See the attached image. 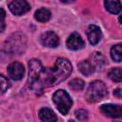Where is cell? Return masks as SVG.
Returning <instances> with one entry per match:
<instances>
[{"label": "cell", "instance_id": "1", "mask_svg": "<svg viewBox=\"0 0 122 122\" xmlns=\"http://www.w3.org/2000/svg\"><path fill=\"white\" fill-rule=\"evenodd\" d=\"M72 66L71 62L66 58L56 59L53 68L46 71L44 76V85L51 86L57 85L60 82L66 80L71 73Z\"/></svg>", "mask_w": 122, "mask_h": 122}, {"label": "cell", "instance_id": "2", "mask_svg": "<svg viewBox=\"0 0 122 122\" xmlns=\"http://www.w3.org/2000/svg\"><path fill=\"white\" fill-rule=\"evenodd\" d=\"M46 70L38 59H30L29 61V78L28 84L34 92H42L44 85V76Z\"/></svg>", "mask_w": 122, "mask_h": 122}, {"label": "cell", "instance_id": "3", "mask_svg": "<svg viewBox=\"0 0 122 122\" xmlns=\"http://www.w3.org/2000/svg\"><path fill=\"white\" fill-rule=\"evenodd\" d=\"M107 95V88L102 81L95 80L92 81L87 90L86 99L88 102L95 103L102 100Z\"/></svg>", "mask_w": 122, "mask_h": 122}, {"label": "cell", "instance_id": "4", "mask_svg": "<svg viewBox=\"0 0 122 122\" xmlns=\"http://www.w3.org/2000/svg\"><path fill=\"white\" fill-rule=\"evenodd\" d=\"M52 101L55 104L57 110L63 115H66L69 112V111L72 105V101H71V96L64 90L56 91L52 95Z\"/></svg>", "mask_w": 122, "mask_h": 122}, {"label": "cell", "instance_id": "5", "mask_svg": "<svg viewBox=\"0 0 122 122\" xmlns=\"http://www.w3.org/2000/svg\"><path fill=\"white\" fill-rule=\"evenodd\" d=\"M25 46H26L25 35L20 33H15L6 41L5 48L7 51H10L11 53H19L22 51H24Z\"/></svg>", "mask_w": 122, "mask_h": 122}, {"label": "cell", "instance_id": "6", "mask_svg": "<svg viewBox=\"0 0 122 122\" xmlns=\"http://www.w3.org/2000/svg\"><path fill=\"white\" fill-rule=\"evenodd\" d=\"M100 112L112 118H118L122 117V106L116 104H104L100 107Z\"/></svg>", "mask_w": 122, "mask_h": 122}, {"label": "cell", "instance_id": "7", "mask_svg": "<svg viewBox=\"0 0 122 122\" xmlns=\"http://www.w3.org/2000/svg\"><path fill=\"white\" fill-rule=\"evenodd\" d=\"M9 9L14 15H22L30 10V6L25 0H15L10 3Z\"/></svg>", "mask_w": 122, "mask_h": 122}, {"label": "cell", "instance_id": "8", "mask_svg": "<svg viewBox=\"0 0 122 122\" xmlns=\"http://www.w3.org/2000/svg\"><path fill=\"white\" fill-rule=\"evenodd\" d=\"M40 42L45 47L56 48L59 44V38L53 31H46V32L41 34Z\"/></svg>", "mask_w": 122, "mask_h": 122}, {"label": "cell", "instance_id": "9", "mask_svg": "<svg viewBox=\"0 0 122 122\" xmlns=\"http://www.w3.org/2000/svg\"><path fill=\"white\" fill-rule=\"evenodd\" d=\"M24 66L19 62H12L8 66V73L13 80H20L24 76Z\"/></svg>", "mask_w": 122, "mask_h": 122}, {"label": "cell", "instance_id": "10", "mask_svg": "<svg viewBox=\"0 0 122 122\" xmlns=\"http://www.w3.org/2000/svg\"><path fill=\"white\" fill-rule=\"evenodd\" d=\"M84 46H85V43L82 37L80 36V34L77 32H72L67 39V47L71 51L81 50L84 48Z\"/></svg>", "mask_w": 122, "mask_h": 122}, {"label": "cell", "instance_id": "11", "mask_svg": "<svg viewBox=\"0 0 122 122\" xmlns=\"http://www.w3.org/2000/svg\"><path fill=\"white\" fill-rule=\"evenodd\" d=\"M87 36H88L89 42L92 45H96L100 41L101 36H102L99 27H97L95 25H90L87 30Z\"/></svg>", "mask_w": 122, "mask_h": 122}, {"label": "cell", "instance_id": "12", "mask_svg": "<svg viewBox=\"0 0 122 122\" xmlns=\"http://www.w3.org/2000/svg\"><path fill=\"white\" fill-rule=\"evenodd\" d=\"M39 118L42 122H56L57 117L54 112L49 108H42L38 112Z\"/></svg>", "mask_w": 122, "mask_h": 122}, {"label": "cell", "instance_id": "13", "mask_svg": "<svg viewBox=\"0 0 122 122\" xmlns=\"http://www.w3.org/2000/svg\"><path fill=\"white\" fill-rule=\"evenodd\" d=\"M78 70L82 74L89 76L94 72L95 67L93 66V64L92 62H90L88 60H83L78 63Z\"/></svg>", "mask_w": 122, "mask_h": 122}, {"label": "cell", "instance_id": "14", "mask_svg": "<svg viewBox=\"0 0 122 122\" xmlns=\"http://www.w3.org/2000/svg\"><path fill=\"white\" fill-rule=\"evenodd\" d=\"M51 11L46 8H41V9L37 10L34 13V18L38 22H41V23L49 21L51 19Z\"/></svg>", "mask_w": 122, "mask_h": 122}, {"label": "cell", "instance_id": "15", "mask_svg": "<svg viewBox=\"0 0 122 122\" xmlns=\"http://www.w3.org/2000/svg\"><path fill=\"white\" fill-rule=\"evenodd\" d=\"M104 6L108 11L113 14L119 13L122 10V4L120 3V1H109L108 0L104 2Z\"/></svg>", "mask_w": 122, "mask_h": 122}, {"label": "cell", "instance_id": "16", "mask_svg": "<svg viewBox=\"0 0 122 122\" xmlns=\"http://www.w3.org/2000/svg\"><path fill=\"white\" fill-rule=\"evenodd\" d=\"M111 57L115 62H122V44L114 45L111 49Z\"/></svg>", "mask_w": 122, "mask_h": 122}, {"label": "cell", "instance_id": "17", "mask_svg": "<svg viewBox=\"0 0 122 122\" xmlns=\"http://www.w3.org/2000/svg\"><path fill=\"white\" fill-rule=\"evenodd\" d=\"M109 78L114 82H120L122 80V69L121 68H114L112 69L109 73Z\"/></svg>", "mask_w": 122, "mask_h": 122}, {"label": "cell", "instance_id": "18", "mask_svg": "<svg viewBox=\"0 0 122 122\" xmlns=\"http://www.w3.org/2000/svg\"><path fill=\"white\" fill-rule=\"evenodd\" d=\"M84 86H85V82L80 78H74L69 82V87L72 91H76V92L82 91L84 89Z\"/></svg>", "mask_w": 122, "mask_h": 122}, {"label": "cell", "instance_id": "19", "mask_svg": "<svg viewBox=\"0 0 122 122\" xmlns=\"http://www.w3.org/2000/svg\"><path fill=\"white\" fill-rule=\"evenodd\" d=\"M92 60H93L92 64H93L94 67L102 68L106 64V59H105V57L100 52H93V54H92Z\"/></svg>", "mask_w": 122, "mask_h": 122}, {"label": "cell", "instance_id": "20", "mask_svg": "<svg viewBox=\"0 0 122 122\" xmlns=\"http://www.w3.org/2000/svg\"><path fill=\"white\" fill-rule=\"evenodd\" d=\"M0 79H1V92H2V93H4L10 87V82L3 74L0 75Z\"/></svg>", "mask_w": 122, "mask_h": 122}, {"label": "cell", "instance_id": "21", "mask_svg": "<svg viewBox=\"0 0 122 122\" xmlns=\"http://www.w3.org/2000/svg\"><path fill=\"white\" fill-rule=\"evenodd\" d=\"M75 116L81 122H86L88 119V112L86 110H77L75 112Z\"/></svg>", "mask_w": 122, "mask_h": 122}, {"label": "cell", "instance_id": "22", "mask_svg": "<svg viewBox=\"0 0 122 122\" xmlns=\"http://www.w3.org/2000/svg\"><path fill=\"white\" fill-rule=\"evenodd\" d=\"M0 12H1V14H0V16H1V23H0L1 24V29H0V30L3 31L4 28H5V11L2 8L0 9Z\"/></svg>", "mask_w": 122, "mask_h": 122}, {"label": "cell", "instance_id": "23", "mask_svg": "<svg viewBox=\"0 0 122 122\" xmlns=\"http://www.w3.org/2000/svg\"><path fill=\"white\" fill-rule=\"evenodd\" d=\"M113 95L116 97H122V89H115L113 91Z\"/></svg>", "mask_w": 122, "mask_h": 122}, {"label": "cell", "instance_id": "24", "mask_svg": "<svg viewBox=\"0 0 122 122\" xmlns=\"http://www.w3.org/2000/svg\"><path fill=\"white\" fill-rule=\"evenodd\" d=\"M118 20L120 21V23H122V14H121V15H119V17H118Z\"/></svg>", "mask_w": 122, "mask_h": 122}, {"label": "cell", "instance_id": "25", "mask_svg": "<svg viewBox=\"0 0 122 122\" xmlns=\"http://www.w3.org/2000/svg\"><path fill=\"white\" fill-rule=\"evenodd\" d=\"M69 122H75V121H73V120H70Z\"/></svg>", "mask_w": 122, "mask_h": 122}]
</instances>
